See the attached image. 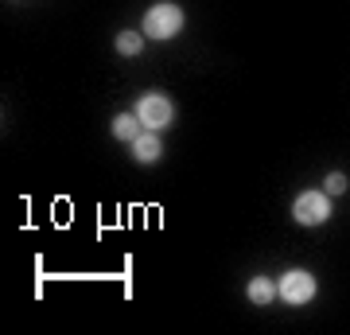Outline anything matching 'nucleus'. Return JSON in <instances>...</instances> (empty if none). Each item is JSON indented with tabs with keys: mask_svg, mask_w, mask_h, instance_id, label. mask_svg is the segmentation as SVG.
Returning a JSON list of instances; mask_svg holds the SVG:
<instances>
[{
	"mask_svg": "<svg viewBox=\"0 0 350 335\" xmlns=\"http://www.w3.org/2000/svg\"><path fill=\"white\" fill-rule=\"evenodd\" d=\"M148 39H175L183 32V8L175 4V0H160V4H152L148 12H144V27H140Z\"/></svg>",
	"mask_w": 350,
	"mask_h": 335,
	"instance_id": "1",
	"label": "nucleus"
},
{
	"mask_svg": "<svg viewBox=\"0 0 350 335\" xmlns=\"http://www.w3.org/2000/svg\"><path fill=\"white\" fill-rule=\"evenodd\" d=\"M137 117H140V125L144 129H167V125L175 121V101L163 94V90H148V94H140V101H137Z\"/></svg>",
	"mask_w": 350,
	"mask_h": 335,
	"instance_id": "2",
	"label": "nucleus"
},
{
	"mask_svg": "<svg viewBox=\"0 0 350 335\" xmlns=\"http://www.w3.org/2000/svg\"><path fill=\"white\" fill-rule=\"evenodd\" d=\"M292 219L300 226H323L327 219H331V195L327 191H300L296 195V203H292Z\"/></svg>",
	"mask_w": 350,
	"mask_h": 335,
	"instance_id": "3",
	"label": "nucleus"
},
{
	"mask_svg": "<svg viewBox=\"0 0 350 335\" xmlns=\"http://www.w3.org/2000/svg\"><path fill=\"white\" fill-rule=\"evenodd\" d=\"M276 293L284 304H312L315 293H319V281H315L308 269H288L280 281H276Z\"/></svg>",
	"mask_w": 350,
	"mask_h": 335,
	"instance_id": "4",
	"label": "nucleus"
},
{
	"mask_svg": "<svg viewBox=\"0 0 350 335\" xmlns=\"http://www.w3.org/2000/svg\"><path fill=\"white\" fill-rule=\"evenodd\" d=\"M129 149H133V160L137 164H156L163 156V145H160V133H156V129H144Z\"/></svg>",
	"mask_w": 350,
	"mask_h": 335,
	"instance_id": "5",
	"label": "nucleus"
},
{
	"mask_svg": "<svg viewBox=\"0 0 350 335\" xmlns=\"http://www.w3.org/2000/svg\"><path fill=\"white\" fill-rule=\"evenodd\" d=\"M113 137L133 145V140L140 137V117L137 113H117V117H113Z\"/></svg>",
	"mask_w": 350,
	"mask_h": 335,
	"instance_id": "6",
	"label": "nucleus"
},
{
	"mask_svg": "<svg viewBox=\"0 0 350 335\" xmlns=\"http://www.w3.org/2000/svg\"><path fill=\"white\" fill-rule=\"evenodd\" d=\"M245 297H250L253 304H273L280 293H276V281H269V277H253L250 285H245Z\"/></svg>",
	"mask_w": 350,
	"mask_h": 335,
	"instance_id": "7",
	"label": "nucleus"
},
{
	"mask_svg": "<svg viewBox=\"0 0 350 335\" xmlns=\"http://www.w3.org/2000/svg\"><path fill=\"white\" fill-rule=\"evenodd\" d=\"M144 32H133V27H129V32H117V51H121V55H125V59H137L140 51H144Z\"/></svg>",
	"mask_w": 350,
	"mask_h": 335,
	"instance_id": "8",
	"label": "nucleus"
},
{
	"mask_svg": "<svg viewBox=\"0 0 350 335\" xmlns=\"http://www.w3.org/2000/svg\"><path fill=\"white\" fill-rule=\"evenodd\" d=\"M323 191H327V195H342V191H347V175L331 172V175H327V184H323Z\"/></svg>",
	"mask_w": 350,
	"mask_h": 335,
	"instance_id": "9",
	"label": "nucleus"
}]
</instances>
